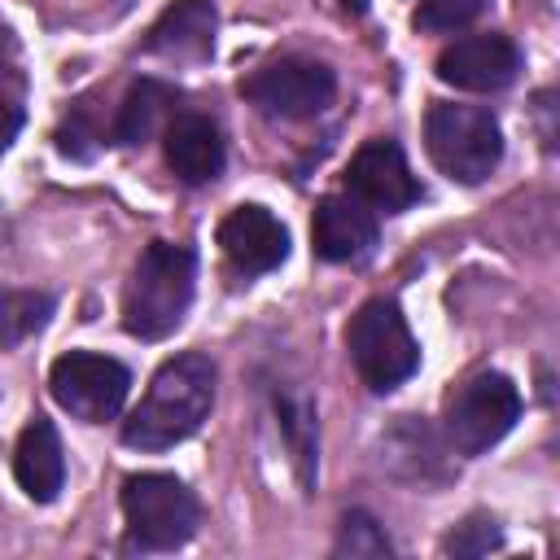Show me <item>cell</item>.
I'll return each instance as SVG.
<instances>
[{
  "mask_svg": "<svg viewBox=\"0 0 560 560\" xmlns=\"http://www.w3.org/2000/svg\"><path fill=\"white\" fill-rule=\"evenodd\" d=\"M192 284H197V254L175 241H153L131 267L122 293V328L140 341L171 337L188 315Z\"/></svg>",
  "mask_w": 560,
  "mask_h": 560,
  "instance_id": "obj_2",
  "label": "cell"
},
{
  "mask_svg": "<svg viewBox=\"0 0 560 560\" xmlns=\"http://www.w3.org/2000/svg\"><path fill=\"white\" fill-rule=\"evenodd\" d=\"M311 245L324 262H359L376 245V219L354 197H319L311 219Z\"/></svg>",
  "mask_w": 560,
  "mask_h": 560,
  "instance_id": "obj_12",
  "label": "cell"
},
{
  "mask_svg": "<svg viewBox=\"0 0 560 560\" xmlns=\"http://www.w3.org/2000/svg\"><path fill=\"white\" fill-rule=\"evenodd\" d=\"M346 188H350L354 201H363L368 210H381V214H398V210H407V206L420 201V184H416L402 149L394 140H385V136L368 140L350 158Z\"/></svg>",
  "mask_w": 560,
  "mask_h": 560,
  "instance_id": "obj_9",
  "label": "cell"
},
{
  "mask_svg": "<svg viewBox=\"0 0 560 560\" xmlns=\"http://www.w3.org/2000/svg\"><path fill=\"white\" fill-rule=\"evenodd\" d=\"M52 315V293L44 289H9L0 293V350L22 346L35 337Z\"/></svg>",
  "mask_w": 560,
  "mask_h": 560,
  "instance_id": "obj_17",
  "label": "cell"
},
{
  "mask_svg": "<svg viewBox=\"0 0 560 560\" xmlns=\"http://www.w3.org/2000/svg\"><path fill=\"white\" fill-rule=\"evenodd\" d=\"M341 4H346V9H354V13H363V9H368V0H341Z\"/></svg>",
  "mask_w": 560,
  "mask_h": 560,
  "instance_id": "obj_25",
  "label": "cell"
},
{
  "mask_svg": "<svg viewBox=\"0 0 560 560\" xmlns=\"http://www.w3.org/2000/svg\"><path fill=\"white\" fill-rule=\"evenodd\" d=\"M149 52L175 57V61H197L214 48V4L210 0H175L149 31L144 39Z\"/></svg>",
  "mask_w": 560,
  "mask_h": 560,
  "instance_id": "obj_15",
  "label": "cell"
},
{
  "mask_svg": "<svg viewBox=\"0 0 560 560\" xmlns=\"http://www.w3.org/2000/svg\"><path fill=\"white\" fill-rule=\"evenodd\" d=\"M18 131H22V109H18L13 101H0V158H4L9 144L18 140Z\"/></svg>",
  "mask_w": 560,
  "mask_h": 560,
  "instance_id": "obj_23",
  "label": "cell"
},
{
  "mask_svg": "<svg viewBox=\"0 0 560 560\" xmlns=\"http://www.w3.org/2000/svg\"><path fill=\"white\" fill-rule=\"evenodd\" d=\"M13 57H18V39H13V31L0 22V74L13 70Z\"/></svg>",
  "mask_w": 560,
  "mask_h": 560,
  "instance_id": "obj_24",
  "label": "cell"
},
{
  "mask_svg": "<svg viewBox=\"0 0 560 560\" xmlns=\"http://www.w3.org/2000/svg\"><path fill=\"white\" fill-rule=\"evenodd\" d=\"M214 407V363L197 350L166 359L140 407L122 420V442L136 451H166L201 429V420Z\"/></svg>",
  "mask_w": 560,
  "mask_h": 560,
  "instance_id": "obj_1",
  "label": "cell"
},
{
  "mask_svg": "<svg viewBox=\"0 0 560 560\" xmlns=\"http://www.w3.org/2000/svg\"><path fill=\"white\" fill-rule=\"evenodd\" d=\"M219 245L241 276H262L289 258V228L267 206L249 201V206H236L219 223Z\"/></svg>",
  "mask_w": 560,
  "mask_h": 560,
  "instance_id": "obj_11",
  "label": "cell"
},
{
  "mask_svg": "<svg viewBox=\"0 0 560 560\" xmlns=\"http://www.w3.org/2000/svg\"><path fill=\"white\" fill-rule=\"evenodd\" d=\"M101 140H105V127L92 122V105H88V101L70 105V118H66L61 131H57V149H61L66 158H92Z\"/></svg>",
  "mask_w": 560,
  "mask_h": 560,
  "instance_id": "obj_21",
  "label": "cell"
},
{
  "mask_svg": "<svg viewBox=\"0 0 560 560\" xmlns=\"http://www.w3.org/2000/svg\"><path fill=\"white\" fill-rule=\"evenodd\" d=\"M166 166L184 184H210L223 171V136L206 114H175L166 122Z\"/></svg>",
  "mask_w": 560,
  "mask_h": 560,
  "instance_id": "obj_14",
  "label": "cell"
},
{
  "mask_svg": "<svg viewBox=\"0 0 560 560\" xmlns=\"http://www.w3.org/2000/svg\"><path fill=\"white\" fill-rule=\"evenodd\" d=\"M481 9H486V0H420L416 26L420 31H433V35H446V31L468 26Z\"/></svg>",
  "mask_w": 560,
  "mask_h": 560,
  "instance_id": "obj_22",
  "label": "cell"
},
{
  "mask_svg": "<svg viewBox=\"0 0 560 560\" xmlns=\"http://www.w3.org/2000/svg\"><path fill=\"white\" fill-rule=\"evenodd\" d=\"M48 389H52L57 407L70 411L74 420L101 424V420H114L122 411L127 389H131V372L109 354L70 350L48 368Z\"/></svg>",
  "mask_w": 560,
  "mask_h": 560,
  "instance_id": "obj_7",
  "label": "cell"
},
{
  "mask_svg": "<svg viewBox=\"0 0 560 560\" xmlns=\"http://www.w3.org/2000/svg\"><path fill=\"white\" fill-rule=\"evenodd\" d=\"M424 149L455 184H481L503 158V131L486 105H433L424 118Z\"/></svg>",
  "mask_w": 560,
  "mask_h": 560,
  "instance_id": "obj_3",
  "label": "cell"
},
{
  "mask_svg": "<svg viewBox=\"0 0 560 560\" xmlns=\"http://www.w3.org/2000/svg\"><path fill=\"white\" fill-rule=\"evenodd\" d=\"M521 74V48L508 35H459L438 52V79L464 92H503Z\"/></svg>",
  "mask_w": 560,
  "mask_h": 560,
  "instance_id": "obj_10",
  "label": "cell"
},
{
  "mask_svg": "<svg viewBox=\"0 0 560 560\" xmlns=\"http://www.w3.org/2000/svg\"><path fill=\"white\" fill-rule=\"evenodd\" d=\"M122 516L127 534L144 551H175L197 529V499L171 472H131L122 481Z\"/></svg>",
  "mask_w": 560,
  "mask_h": 560,
  "instance_id": "obj_5",
  "label": "cell"
},
{
  "mask_svg": "<svg viewBox=\"0 0 560 560\" xmlns=\"http://www.w3.org/2000/svg\"><path fill=\"white\" fill-rule=\"evenodd\" d=\"M13 477H18V486H22V494L31 503H52L61 494V486H66V455H61V438H57L52 420L35 416L18 433Z\"/></svg>",
  "mask_w": 560,
  "mask_h": 560,
  "instance_id": "obj_13",
  "label": "cell"
},
{
  "mask_svg": "<svg viewBox=\"0 0 560 560\" xmlns=\"http://www.w3.org/2000/svg\"><path fill=\"white\" fill-rule=\"evenodd\" d=\"M276 411H280V424L289 433L293 459L302 464V481L311 486V477H315V411L306 398H276Z\"/></svg>",
  "mask_w": 560,
  "mask_h": 560,
  "instance_id": "obj_18",
  "label": "cell"
},
{
  "mask_svg": "<svg viewBox=\"0 0 560 560\" xmlns=\"http://www.w3.org/2000/svg\"><path fill=\"white\" fill-rule=\"evenodd\" d=\"M521 420V389L512 385V376L503 372H477L468 376L451 402H446V442L459 455H481L494 442H503L512 433V424Z\"/></svg>",
  "mask_w": 560,
  "mask_h": 560,
  "instance_id": "obj_6",
  "label": "cell"
},
{
  "mask_svg": "<svg viewBox=\"0 0 560 560\" xmlns=\"http://www.w3.org/2000/svg\"><path fill=\"white\" fill-rule=\"evenodd\" d=\"M494 547H503V529H499V521L486 516V512H472L468 521H459V525L446 534V542H442L446 556H486V551H494Z\"/></svg>",
  "mask_w": 560,
  "mask_h": 560,
  "instance_id": "obj_20",
  "label": "cell"
},
{
  "mask_svg": "<svg viewBox=\"0 0 560 560\" xmlns=\"http://www.w3.org/2000/svg\"><path fill=\"white\" fill-rule=\"evenodd\" d=\"M171 105H175V92H171L166 83H158V79H140V83L127 92V101L118 105L114 140H122V144H144L153 131L166 127Z\"/></svg>",
  "mask_w": 560,
  "mask_h": 560,
  "instance_id": "obj_16",
  "label": "cell"
},
{
  "mask_svg": "<svg viewBox=\"0 0 560 560\" xmlns=\"http://www.w3.org/2000/svg\"><path fill=\"white\" fill-rule=\"evenodd\" d=\"M245 101L258 105L267 118H315L332 105L337 96V79L324 61H306V57H280L258 66L245 83H241Z\"/></svg>",
  "mask_w": 560,
  "mask_h": 560,
  "instance_id": "obj_8",
  "label": "cell"
},
{
  "mask_svg": "<svg viewBox=\"0 0 560 560\" xmlns=\"http://www.w3.org/2000/svg\"><path fill=\"white\" fill-rule=\"evenodd\" d=\"M337 556H350V560H381V556H389L394 547H389V538H385V529L368 516V512H350L346 521H341V534H337V547H332Z\"/></svg>",
  "mask_w": 560,
  "mask_h": 560,
  "instance_id": "obj_19",
  "label": "cell"
},
{
  "mask_svg": "<svg viewBox=\"0 0 560 560\" xmlns=\"http://www.w3.org/2000/svg\"><path fill=\"white\" fill-rule=\"evenodd\" d=\"M346 350H350V363L363 376V385L376 394L398 389L420 368V346H416L398 302H389V298H372L354 311V319L346 328Z\"/></svg>",
  "mask_w": 560,
  "mask_h": 560,
  "instance_id": "obj_4",
  "label": "cell"
}]
</instances>
